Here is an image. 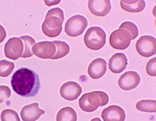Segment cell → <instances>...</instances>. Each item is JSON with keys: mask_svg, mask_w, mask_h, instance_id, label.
<instances>
[{"mask_svg": "<svg viewBox=\"0 0 156 121\" xmlns=\"http://www.w3.org/2000/svg\"><path fill=\"white\" fill-rule=\"evenodd\" d=\"M11 85L17 95L24 97H32L38 92L40 79L34 71L27 68H21L13 74Z\"/></svg>", "mask_w": 156, "mask_h": 121, "instance_id": "obj_1", "label": "cell"}, {"mask_svg": "<svg viewBox=\"0 0 156 121\" xmlns=\"http://www.w3.org/2000/svg\"><path fill=\"white\" fill-rule=\"evenodd\" d=\"M64 19V15L62 9L58 7L51 9L48 11L42 24L43 33L50 38L59 36L62 30Z\"/></svg>", "mask_w": 156, "mask_h": 121, "instance_id": "obj_2", "label": "cell"}, {"mask_svg": "<svg viewBox=\"0 0 156 121\" xmlns=\"http://www.w3.org/2000/svg\"><path fill=\"white\" fill-rule=\"evenodd\" d=\"M109 101L108 95L102 91H93L84 94L79 99V105L82 110L91 112L99 107L104 106Z\"/></svg>", "mask_w": 156, "mask_h": 121, "instance_id": "obj_3", "label": "cell"}, {"mask_svg": "<svg viewBox=\"0 0 156 121\" xmlns=\"http://www.w3.org/2000/svg\"><path fill=\"white\" fill-rule=\"evenodd\" d=\"M106 41V34L100 27H91L87 30L84 36L85 46L93 50H100Z\"/></svg>", "mask_w": 156, "mask_h": 121, "instance_id": "obj_4", "label": "cell"}, {"mask_svg": "<svg viewBox=\"0 0 156 121\" xmlns=\"http://www.w3.org/2000/svg\"><path fill=\"white\" fill-rule=\"evenodd\" d=\"M87 26V20L80 15H74L68 19L65 24L66 34L70 37H77L83 34Z\"/></svg>", "mask_w": 156, "mask_h": 121, "instance_id": "obj_5", "label": "cell"}, {"mask_svg": "<svg viewBox=\"0 0 156 121\" xmlns=\"http://www.w3.org/2000/svg\"><path fill=\"white\" fill-rule=\"evenodd\" d=\"M132 40L131 34L129 31L125 29L119 28L111 34L109 43L115 49L124 50L129 46Z\"/></svg>", "mask_w": 156, "mask_h": 121, "instance_id": "obj_6", "label": "cell"}, {"mask_svg": "<svg viewBox=\"0 0 156 121\" xmlns=\"http://www.w3.org/2000/svg\"><path fill=\"white\" fill-rule=\"evenodd\" d=\"M136 49L140 56L151 57L156 54V39L151 36H143L136 43Z\"/></svg>", "mask_w": 156, "mask_h": 121, "instance_id": "obj_7", "label": "cell"}, {"mask_svg": "<svg viewBox=\"0 0 156 121\" xmlns=\"http://www.w3.org/2000/svg\"><path fill=\"white\" fill-rule=\"evenodd\" d=\"M24 51V45L20 38H9L5 46V55L9 59L17 60L22 57Z\"/></svg>", "mask_w": 156, "mask_h": 121, "instance_id": "obj_8", "label": "cell"}, {"mask_svg": "<svg viewBox=\"0 0 156 121\" xmlns=\"http://www.w3.org/2000/svg\"><path fill=\"white\" fill-rule=\"evenodd\" d=\"M33 54L44 59H53L56 54V46L53 42L41 41L37 43L32 48Z\"/></svg>", "mask_w": 156, "mask_h": 121, "instance_id": "obj_9", "label": "cell"}, {"mask_svg": "<svg viewBox=\"0 0 156 121\" xmlns=\"http://www.w3.org/2000/svg\"><path fill=\"white\" fill-rule=\"evenodd\" d=\"M83 89L79 84L75 81H67L62 85L60 95L64 99L73 101L80 96Z\"/></svg>", "mask_w": 156, "mask_h": 121, "instance_id": "obj_10", "label": "cell"}, {"mask_svg": "<svg viewBox=\"0 0 156 121\" xmlns=\"http://www.w3.org/2000/svg\"><path fill=\"white\" fill-rule=\"evenodd\" d=\"M140 82V76L136 71H129L121 76L118 81L121 89L128 91L136 88Z\"/></svg>", "mask_w": 156, "mask_h": 121, "instance_id": "obj_11", "label": "cell"}, {"mask_svg": "<svg viewBox=\"0 0 156 121\" xmlns=\"http://www.w3.org/2000/svg\"><path fill=\"white\" fill-rule=\"evenodd\" d=\"M103 121H124L126 114L124 109L118 105H111L101 113Z\"/></svg>", "mask_w": 156, "mask_h": 121, "instance_id": "obj_12", "label": "cell"}, {"mask_svg": "<svg viewBox=\"0 0 156 121\" xmlns=\"http://www.w3.org/2000/svg\"><path fill=\"white\" fill-rule=\"evenodd\" d=\"M88 8L92 14L98 17H103L110 12L112 3L108 0H90L88 2Z\"/></svg>", "mask_w": 156, "mask_h": 121, "instance_id": "obj_13", "label": "cell"}, {"mask_svg": "<svg viewBox=\"0 0 156 121\" xmlns=\"http://www.w3.org/2000/svg\"><path fill=\"white\" fill-rule=\"evenodd\" d=\"M38 103L34 102L25 105L21 110L20 116L23 121H36L45 113V111L40 109Z\"/></svg>", "mask_w": 156, "mask_h": 121, "instance_id": "obj_14", "label": "cell"}, {"mask_svg": "<svg viewBox=\"0 0 156 121\" xmlns=\"http://www.w3.org/2000/svg\"><path fill=\"white\" fill-rule=\"evenodd\" d=\"M107 70V62L103 58H95L88 66L87 72L93 79H100L104 76Z\"/></svg>", "mask_w": 156, "mask_h": 121, "instance_id": "obj_15", "label": "cell"}, {"mask_svg": "<svg viewBox=\"0 0 156 121\" xmlns=\"http://www.w3.org/2000/svg\"><path fill=\"white\" fill-rule=\"evenodd\" d=\"M127 64V58L125 54L123 53H116L109 60V69L113 73L119 74L126 69Z\"/></svg>", "mask_w": 156, "mask_h": 121, "instance_id": "obj_16", "label": "cell"}, {"mask_svg": "<svg viewBox=\"0 0 156 121\" xmlns=\"http://www.w3.org/2000/svg\"><path fill=\"white\" fill-rule=\"evenodd\" d=\"M122 8L128 12H140L145 9L146 3L143 0L140 1H124L120 2Z\"/></svg>", "mask_w": 156, "mask_h": 121, "instance_id": "obj_17", "label": "cell"}, {"mask_svg": "<svg viewBox=\"0 0 156 121\" xmlns=\"http://www.w3.org/2000/svg\"><path fill=\"white\" fill-rule=\"evenodd\" d=\"M77 113L73 108L65 107L58 111L56 116V121H77Z\"/></svg>", "mask_w": 156, "mask_h": 121, "instance_id": "obj_18", "label": "cell"}, {"mask_svg": "<svg viewBox=\"0 0 156 121\" xmlns=\"http://www.w3.org/2000/svg\"><path fill=\"white\" fill-rule=\"evenodd\" d=\"M20 38L22 40L23 45H24V51H23L22 58H26L31 57L34 55L32 48L34 45L36 44V40L32 37L29 36H23L20 37Z\"/></svg>", "mask_w": 156, "mask_h": 121, "instance_id": "obj_19", "label": "cell"}, {"mask_svg": "<svg viewBox=\"0 0 156 121\" xmlns=\"http://www.w3.org/2000/svg\"><path fill=\"white\" fill-rule=\"evenodd\" d=\"M138 110L146 112H156V101L155 99H143L136 103Z\"/></svg>", "mask_w": 156, "mask_h": 121, "instance_id": "obj_20", "label": "cell"}, {"mask_svg": "<svg viewBox=\"0 0 156 121\" xmlns=\"http://www.w3.org/2000/svg\"><path fill=\"white\" fill-rule=\"evenodd\" d=\"M53 43L56 48L55 56H54L53 59H58V58L64 57L69 53L70 48L66 42L61 41V40H54Z\"/></svg>", "mask_w": 156, "mask_h": 121, "instance_id": "obj_21", "label": "cell"}, {"mask_svg": "<svg viewBox=\"0 0 156 121\" xmlns=\"http://www.w3.org/2000/svg\"><path fill=\"white\" fill-rule=\"evenodd\" d=\"M15 69V64L6 60H0V77H7Z\"/></svg>", "mask_w": 156, "mask_h": 121, "instance_id": "obj_22", "label": "cell"}, {"mask_svg": "<svg viewBox=\"0 0 156 121\" xmlns=\"http://www.w3.org/2000/svg\"><path fill=\"white\" fill-rule=\"evenodd\" d=\"M2 121H20L18 114L11 109H5L1 113Z\"/></svg>", "mask_w": 156, "mask_h": 121, "instance_id": "obj_23", "label": "cell"}, {"mask_svg": "<svg viewBox=\"0 0 156 121\" xmlns=\"http://www.w3.org/2000/svg\"><path fill=\"white\" fill-rule=\"evenodd\" d=\"M119 28L125 29V30L129 31L130 34H131L132 40L135 39L137 37L138 34H139V30H138L136 25L133 22H129V21H126V22H123L120 25Z\"/></svg>", "mask_w": 156, "mask_h": 121, "instance_id": "obj_24", "label": "cell"}, {"mask_svg": "<svg viewBox=\"0 0 156 121\" xmlns=\"http://www.w3.org/2000/svg\"><path fill=\"white\" fill-rule=\"evenodd\" d=\"M11 96V90L7 86L0 85V103H2Z\"/></svg>", "mask_w": 156, "mask_h": 121, "instance_id": "obj_25", "label": "cell"}, {"mask_svg": "<svg viewBox=\"0 0 156 121\" xmlns=\"http://www.w3.org/2000/svg\"><path fill=\"white\" fill-rule=\"evenodd\" d=\"M146 71L147 74L151 77H155L156 76V58H152L151 60L148 61L146 66Z\"/></svg>", "mask_w": 156, "mask_h": 121, "instance_id": "obj_26", "label": "cell"}, {"mask_svg": "<svg viewBox=\"0 0 156 121\" xmlns=\"http://www.w3.org/2000/svg\"><path fill=\"white\" fill-rule=\"evenodd\" d=\"M7 37V33L2 25H0V43H2Z\"/></svg>", "mask_w": 156, "mask_h": 121, "instance_id": "obj_27", "label": "cell"}, {"mask_svg": "<svg viewBox=\"0 0 156 121\" xmlns=\"http://www.w3.org/2000/svg\"><path fill=\"white\" fill-rule=\"evenodd\" d=\"M90 121H101V120L99 118H93Z\"/></svg>", "mask_w": 156, "mask_h": 121, "instance_id": "obj_28", "label": "cell"}]
</instances>
